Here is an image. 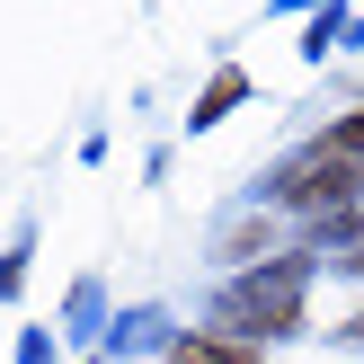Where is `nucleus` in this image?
Masks as SVG:
<instances>
[{"label": "nucleus", "mask_w": 364, "mask_h": 364, "mask_svg": "<svg viewBox=\"0 0 364 364\" xmlns=\"http://www.w3.org/2000/svg\"><path fill=\"white\" fill-rule=\"evenodd\" d=\"M355 187H364V169H355V160H347V151H320L311 169H294V178H284V205H329V196H355Z\"/></svg>", "instance_id": "1"}, {"label": "nucleus", "mask_w": 364, "mask_h": 364, "mask_svg": "<svg viewBox=\"0 0 364 364\" xmlns=\"http://www.w3.org/2000/svg\"><path fill=\"white\" fill-rule=\"evenodd\" d=\"M169 364H249V355H240V347H223V338H187Z\"/></svg>", "instance_id": "2"}, {"label": "nucleus", "mask_w": 364, "mask_h": 364, "mask_svg": "<svg viewBox=\"0 0 364 364\" xmlns=\"http://www.w3.org/2000/svg\"><path fill=\"white\" fill-rule=\"evenodd\" d=\"M231 98H240V71H223V80H213V89H205V107H196V124H213V116H223V107H231Z\"/></svg>", "instance_id": "3"}]
</instances>
